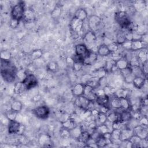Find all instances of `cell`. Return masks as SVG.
Returning <instances> with one entry per match:
<instances>
[{"instance_id": "obj_1", "label": "cell", "mask_w": 148, "mask_h": 148, "mask_svg": "<svg viewBox=\"0 0 148 148\" xmlns=\"http://www.w3.org/2000/svg\"><path fill=\"white\" fill-rule=\"evenodd\" d=\"M15 66L9 61L1 60V73L3 80L7 83L13 82L17 76Z\"/></svg>"}, {"instance_id": "obj_2", "label": "cell", "mask_w": 148, "mask_h": 148, "mask_svg": "<svg viewBox=\"0 0 148 148\" xmlns=\"http://www.w3.org/2000/svg\"><path fill=\"white\" fill-rule=\"evenodd\" d=\"M25 10L24 2H18L12 8L10 12L11 18L20 21L24 18Z\"/></svg>"}, {"instance_id": "obj_3", "label": "cell", "mask_w": 148, "mask_h": 148, "mask_svg": "<svg viewBox=\"0 0 148 148\" xmlns=\"http://www.w3.org/2000/svg\"><path fill=\"white\" fill-rule=\"evenodd\" d=\"M114 18L116 21L123 29H125L131 21L128 18V13L125 11H119L116 12L115 13Z\"/></svg>"}, {"instance_id": "obj_4", "label": "cell", "mask_w": 148, "mask_h": 148, "mask_svg": "<svg viewBox=\"0 0 148 148\" xmlns=\"http://www.w3.org/2000/svg\"><path fill=\"white\" fill-rule=\"evenodd\" d=\"M26 90H29L37 86L38 80L37 77L32 73L27 74L23 80H21Z\"/></svg>"}, {"instance_id": "obj_5", "label": "cell", "mask_w": 148, "mask_h": 148, "mask_svg": "<svg viewBox=\"0 0 148 148\" xmlns=\"http://www.w3.org/2000/svg\"><path fill=\"white\" fill-rule=\"evenodd\" d=\"M50 109L46 105H40L33 110L34 115L40 119H46L49 117L50 114Z\"/></svg>"}, {"instance_id": "obj_6", "label": "cell", "mask_w": 148, "mask_h": 148, "mask_svg": "<svg viewBox=\"0 0 148 148\" xmlns=\"http://www.w3.org/2000/svg\"><path fill=\"white\" fill-rule=\"evenodd\" d=\"M88 27L90 30L95 32L98 30L102 23L101 18L96 15H91L88 18H87Z\"/></svg>"}, {"instance_id": "obj_7", "label": "cell", "mask_w": 148, "mask_h": 148, "mask_svg": "<svg viewBox=\"0 0 148 148\" xmlns=\"http://www.w3.org/2000/svg\"><path fill=\"white\" fill-rule=\"evenodd\" d=\"M84 22L78 20L73 17L70 23V27L73 32L75 34H79L82 32L84 27Z\"/></svg>"}, {"instance_id": "obj_8", "label": "cell", "mask_w": 148, "mask_h": 148, "mask_svg": "<svg viewBox=\"0 0 148 148\" xmlns=\"http://www.w3.org/2000/svg\"><path fill=\"white\" fill-rule=\"evenodd\" d=\"M75 54L82 57L84 60L89 54L90 50L88 49L84 43H80L76 45L75 47Z\"/></svg>"}, {"instance_id": "obj_9", "label": "cell", "mask_w": 148, "mask_h": 148, "mask_svg": "<svg viewBox=\"0 0 148 148\" xmlns=\"http://www.w3.org/2000/svg\"><path fill=\"white\" fill-rule=\"evenodd\" d=\"M73 60V64L72 66V69L75 72H79L82 69L84 64V60L76 54H75L74 57H72Z\"/></svg>"}, {"instance_id": "obj_10", "label": "cell", "mask_w": 148, "mask_h": 148, "mask_svg": "<svg viewBox=\"0 0 148 148\" xmlns=\"http://www.w3.org/2000/svg\"><path fill=\"white\" fill-rule=\"evenodd\" d=\"M134 134L136 135L142 139L147 138V128L140 124L136 125L132 129Z\"/></svg>"}, {"instance_id": "obj_11", "label": "cell", "mask_w": 148, "mask_h": 148, "mask_svg": "<svg viewBox=\"0 0 148 148\" xmlns=\"http://www.w3.org/2000/svg\"><path fill=\"white\" fill-rule=\"evenodd\" d=\"M90 102V101L88 99H87L86 97L82 95L80 97H76L74 105L75 106L80 107L83 110H87Z\"/></svg>"}, {"instance_id": "obj_12", "label": "cell", "mask_w": 148, "mask_h": 148, "mask_svg": "<svg viewBox=\"0 0 148 148\" xmlns=\"http://www.w3.org/2000/svg\"><path fill=\"white\" fill-rule=\"evenodd\" d=\"M21 124L16 121V120H12L9 121L8 125V131L9 134H18L20 128L21 127Z\"/></svg>"}, {"instance_id": "obj_13", "label": "cell", "mask_w": 148, "mask_h": 148, "mask_svg": "<svg viewBox=\"0 0 148 148\" xmlns=\"http://www.w3.org/2000/svg\"><path fill=\"white\" fill-rule=\"evenodd\" d=\"M146 82V78L142 76H135L132 80V84L137 89H141L144 87Z\"/></svg>"}, {"instance_id": "obj_14", "label": "cell", "mask_w": 148, "mask_h": 148, "mask_svg": "<svg viewBox=\"0 0 148 148\" xmlns=\"http://www.w3.org/2000/svg\"><path fill=\"white\" fill-rule=\"evenodd\" d=\"M84 84L83 83H79L75 84L72 88V94L73 96L75 97L82 96L84 93Z\"/></svg>"}, {"instance_id": "obj_15", "label": "cell", "mask_w": 148, "mask_h": 148, "mask_svg": "<svg viewBox=\"0 0 148 148\" xmlns=\"http://www.w3.org/2000/svg\"><path fill=\"white\" fill-rule=\"evenodd\" d=\"M84 41L88 44H92L97 40V36L94 32L89 30L87 31L83 36Z\"/></svg>"}, {"instance_id": "obj_16", "label": "cell", "mask_w": 148, "mask_h": 148, "mask_svg": "<svg viewBox=\"0 0 148 148\" xmlns=\"http://www.w3.org/2000/svg\"><path fill=\"white\" fill-rule=\"evenodd\" d=\"M146 46L140 39L133 40L131 41V51H138L144 48H146Z\"/></svg>"}, {"instance_id": "obj_17", "label": "cell", "mask_w": 148, "mask_h": 148, "mask_svg": "<svg viewBox=\"0 0 148 148\" xmlns=\"http://www.w3.org/2000/svg\"><path fill=\"white\" fill-rule=\"evenodd\" d=\"M109 101H110V97L105 94L97 96V99L95 100L96 103L99 106H106L108 107H109Z\"/></svg>"}, {"instance_id": "obj_18", "label": "cell", "mask_w": 148, "mask_h": 148, "mask_svg": "<svg viewBox=\"0 0 148 148\" xmlns=\"http://www.w3.org/2000/svg\"><path fill=\"white\" fill-rule=\"evenodd\" d=\"M73 17H75V18H77L78 20L84 22L87 19L88 14L85 9L80 8L75 12Z\"/></svg>"}, {"instance_id": "obj_19", "label": "cell", "mask_w": 148, "mask_h": 148, "mask_svg": "<svg viewBox=\"0 0 148 148\" xmlns=\"http://www.w3.org/2000/svg\"><path fill=\"white\" fill-rule=\"evenodd\" d=\"M129 66V61L126 58H120L115 60V66L117 69L121 71Z\"/></svg>"}, {"instance_id": "obj_20", "label": "cell", "mask_w": 148, "mask_h": 148, "mask_svg": "<svg viewBox=\"0 0 148 148\" xmlns=\"http://www.w3.org/2000/svg\"><path fill=\"white\" fill-rule=\"evenodd\" d=\"M97 51V54L101 57H106L110 55V54H112L108 49V45L104 43L101 44L98 47Z\"/></svg>"}, {"instance_id": "obj_21", "label": "cell", "mask_w": 148, "mask_h": 148, "mask_svg": "<svg viewBox=\"0 0 148 148\" xmlns=\"http://www.w3.org/2000/svg\"><path fill=\"white\" fill-rule=\"evenodd\" d=\"M120 114V121L124 123L129 121L132 118V113L130 110H122L119 112Z\"/></svg>"}, {"instance_id": "obj_22", "label": "cell", "mask_w": 148, "mask_h": 148, "mask_svg": "<svg viewBox=\"0 0 148 148\" xmlns=\"http://www.w3.org/2000/svg\"><path fill=\"white\" fill-rule=\"evenodd\" d=\"M107 121L112 123L116 121H120L119 112L110 110L107 113Z\"/></svg>"}, {"instance_id": "obj_23", "label": "cell", "mask_w": 148, "mask_h": 148, "mask_svg": "<svg viewBox=\"0 0 148 148\" xmlns=\"http://www.w3.org/2000/svg\"><path fill=\"white\" fill-rule=\"evenodd\" d=\"M98 54L97 53L90 50L88 56L84 59L85 65H91L95 62L98 58Z\"/></svg>"}, {"instance_id": "obj_24", "label": "cell", "mask_w": 148, "mask_h": 148, "mask_svg": "<svg viewBox=\"0 0 148 148\" xmlns=\"http://www.w3.org/2000/svg\"><path fill=\"white\" fill-rule=\"evenodd\" d=\"M110 143V139H107L102 135H101L95 140V144L97 147H104Z\"/></svg>"}, {"instance_id": "obj_25", "label": "cell", "mask_w": 148, "mask_h": 148, "mask_svg": "<svg viewBox=\"0 0 148 148\" xmlns=\"http://www.w3.org/2000/svg\"><path fill=\"white\" fill-rule=\"evenodd\" d=\"M134 134L132 130H130L128 128L124 129L121 130V134L120 136V140L121 141L128 140L130 138V137Z\"/></svg>"}, {"instance_id": "obj_26", "label": "cell", "mask_w": 148, "mask_h": 148, "mask_svg": "<svg viewBox=\"0 0 148 148\" xmlns=\"http://www.w3.org/2000/svg\"><path fill=\"white\" fill-rule=\"evenodd\" d=\"M91 138V134L87 130H83L79 138L77 139L78 141L82 143L86 144Z\"/></svg>"}, {"instance_id": "obj_27", "label": "cell", "mask_w": 148, "mask_h": 148, "mask_svg": "<svg viewBox=\"0 0 148 148\" xmlns=\"http://www.w3.org/2000/svg\"><path fill=\"white\" fill-rule=\"evenodd\" d=\"M130 90L127 88H121L115 91L114 95L120 98H128L130 95Z\"/></svg>"}, {"instance_id": "obj_28", "label": "cell", "mask_w": 148, "mask_h": 148, "mask_svg": "<svg viewBox=\"0 0 148 148\" xmlns=\"http://www.w3.org/2000/svg\"><path fill=\"white\" fill-rule=\"evenodd\" d=\"M111 99L110 98L109 101V107L112 108L115 110L120 109V98L114 96V95L112 96Z\"/></svg>"}, {"instance_id": "obj_29", "label": "cell", "mask_w": 148, "mask_h": 148, "mask_svg": "<svg viewBox=\"0 0 148 148\" xmlns=\"http://www.w3.org/2000/svg\"><path fill=\"white\" fill-rule=\"evenodd\" d=\"M120 109L122 110H130L131 106V103L128 98H120Z\"/></svg>"}, {"instance_id": "obj_30", "label": "cell", "mask_w": 148, "mask_h": 148, "mask_svg": "<svg viewBox=\"0 0 148 148\" xmlns=\"http://www.w3.org/2000/svg\"><path fill=\"white\" fill-rule=\"evenodd\" d=\"M61 124H62V127L68 129L69 130L75 127H76L77 125L76 121L71 116L68 120H66L65 121L62 123Z\"/></svg>"}, {"instance_id": "obj_31", "label": "cell", "mask_w": 148, "mask_h": 148, "mask_svg": "<svg viewBox=\"0 0 148 148\" xmlns=\"http://www.w3.org/2000/svg\"><path fill=\"white\" fill-rule=\"evenodd\" d=\"M99 77L96 76H91L85 84L89 85L92 88H94V89H97L99 88Z\"/></svg>"}, {"instance_id": "obj_32", "label": "cell", "mask_w": 148, "mask_h": 148, "mask_svg": "<svg viewBox=\"0 0 148 148\" xmlns=\"http://www.w3.org/2000/svg\"><path fill=\"white\" fill-rule=\"evenodd\" d=\"M82 131H83V130H82L81 126L77 125L76 127H75L73 128H72L70 130L71 137H72L74 139H77L79 138V136H80Z\"/></svg>"}, {"instance_id": "obj_33", "label": "cell", "mask_w": 148, "mask_h": 148, "mask_svg": "<svg viewBox=\"0 0 148 148\" xmlns=\"http://www.w3.org/2000/svg\"><path fill=\"white\" fill-rule=\"evenodd\" d=\"M137 59L142 63L147 60V51L146 48H144L139 51H138V54L137 56Z\"/></svg>"}, {"instance_id": "obj_34", "label": "cell", "mask_w": 148, "mask_h": 148, "mask_svg": "<svg viewBox=\"0 0 148 148\" xmlns=\"http://www.w3.org/2000/svg\"><path fill=\"white\" fill-rule=\"evenodd\" d=\"M95 130L101 135H102L103 134H104L106 132H110L112 131L106 123L97 126L95 128Z\"/></svg>"}, {"instance_id": "obj_35", "label": "cell", "mask_w": 148, "mask_h": 148, "mask_svg": "<svg viewBox=\"0 0 148 148\" xmlns=\"http://www.w3.org/2000/svg\"><path fill=\"white\" fill-rule=\"evenodd\" d=\"M95 121L96 123L97 126L101 124H105L107 121V114L99 112L98 116L95 119Z\"/></svg>"}, {"instance_id": "obj_36", "label": "cell", "mask_w": 148, "mask_h": 148, "mask_svg": "<svg viewBox=\"0 0 148 148\" xmlns=\"http://www.w3.org/2000/svg\"><path fill=\"white\" fill-rule=\"evenodd\" d=\"M129 140L132 143V147H140V144L142 139L139 138L138 136H137L136 135L133 134L129 139Z\"/></svg>"}, {"instance_id": "obj_37", "label": "cell", "mask_w": 148, "mask_h": 148, "mask_svg": "<svg viewBox=\"0 0 148 148\" xmlns=\"http://www.w3.org/2000/svg\"><path fill=\"white\" fill-rule=\"evenodd\" d=\"M126 41L125 34L124 31H119L117 32L116 35V42L119 45H121Z\"/></svg>"}, {"instance_id": "obj_38", "label": "cell", "mask_w": 148, "mask_h": 148, "mask_svg": "<svg viewBox=\"0 0 148 148\" xmlns=\"http://www.w3.org/2000/svg\"><path fill=\"white\" fill-rule=\"evenodd\" d=\"M23 109V103L19 101H14L10 105V109L17 113L21 112Z\"/></svg>"}, {"instance_id": "obj_39", "label": "cell", "mask_w": 148, "mask_h": 148, "mask_svg": "<svg viewBox=\"0 0 148 148\" xmlns=\"http://www.w3.org/2000/svg\"><path fill=\"white\" fill-rule=\"evenodd\" d=\"M114 68H116L115 60H110L106 61L103 69L105 70L106 72H112Z\"/></svg>"}, {"instance_id": "obj_40", "label": "cell", "mask_w": 148, "mask_h": 148, "mask_svg": "<svg viewBox=\"0 0 148 148\" xmlns=\"http://www.w3.org/2000/svg\"><path fill=\"white\" fill-rule=\"evenodd\" d=\"M25 89L23 83L22 82H16L14 86V92L16 94H19L22 93Z\"/></svg>"}, {"instance_id": "obj_41", "label": "cell", "mask_w": 148, "mask_h": 148, "mask_svg": "<svg viewBox=\"0 0 148 148\" xmlns=\"http://www.w3.org/2000/svg\"><path fill=\"white\" fill-rule=\"evenodd\" d=\"M42 55H43V51L42 50L36 49L31 52L30 56L32 60H38L40 57H42Z\"/></svg>"}, {"instance_id": "obj_42", "label": "cell", "mask_w": 148, "mask_h": 148, "mask_svg": "<svg viewBox=\"0 0 148 148\" xmlns=\"http://www.w3.org/2000/svg\"><path fill=\"white\" fill-rule=\"evenodd\" d=\"M34 17H35L34 13H33V12L31 10H30V9L25 10L24 19L26 21L31 22L34 19Z\"/></svg>"}, {"instance_id": "obj_43", "label": "cell", "mask_w": 148, "mask_h": 148, "mask_svg": "<svg viewBox=\"0 0 148 148\" xmlns=\"http://www.w3.org/2000/svg\"><path fill=\"white\" fill-rule=\"evenodd\" d=\"M18 113L13 111L12 110H8L6 113V117L8 119L9 121H12V120H16V119L17 117V116Z\"/></svg>"}, {"instance_id": "obj_44", "label": "cell", "mask_w": 148, "mask_h": 148, "mask_svg": "<svg viewBox=\"0 0 148 148\" xmlns=\"http://www.w3.org/2000/svg\"><path fill=\"white\" fill-rule=\"evenodd\" d=\"M121 130L117 129H113L110 131V140H118L120 139Z\"/></svg>"}, {"instance_id": "obj_45", "label": "cell", "mask_w": 148, "mask_h": 148, "mask_svg": "<svg viewBox=\"0 0 148 148\" xmlns=\"http://www.w3.org/2000/svg\"><path fill=\"white\" fill-rule=\"evenodd\" d=\"M103 88V90L104 91V93L105 95H108L109 97H110V96H113L115 92V90L114 89V88H113L112 87H110L108 85L105 86Z\"/></svg>"}, {"instance_id": "obj_46", "label": "cell", "mask_w": 148, "mask_h": 148, "mask_svg": "<svg viewBox=\"0 0 148 148\" xmlns=\"http://www.w3.org/2000/svg\"><path fill=\"white\" fill-rule=\"evenodd\" d=\"M120 71V73L124 79L132 74V70L131 67L130 65L128 67H127L126 68L122 69Z\"/></svg>"}, {"instance_id": "obj_47", "label": "cell", "mask_w": 148, "mask_h": 148, "mask_svg": "<svg viewBox=\"0 0 148 148\" xmlns=\"http://www.w3.org/2000/svg\"><path fill=\"white\" fill-rule=\"evenodd\" d=\"M50 138L46 134H42L40 135L39 139V144L43 145L44 146H46L47 144H49Z\"/></svg>"}, {"instance_id": "obj_48", "label": "cell", "mask_w": 148, "mask_h": 148, "mask_svg": "<svg viewBox=\"0 0 148 148\" xmlns=\"http://www.w3.org/2000/svg\"><path fill=\"white\" fill-rule=\"evenodd\" d=\"M11 58L10 52L8 50H2L1 52V60L9 61Z\"/></svg>"}, {"instance_id": "obj_49", "label": "cell", "mask_w": 148, "mask_h": 148, "mask_svg": "<svg viewBox=\"0 0 148 148\" xmlns=\"http://www.w3.org/2000/svg\"><path fill=\"white\" fill-rule=\"evenodd\" d=\"M109 50L111 52V53H116L119 50V45L116 42H111L109 44L107 45Z\"/></svg>"}, {"instance_id": "obj_50", "label": "cell", "mask_w": 148, "mask_h": 148, "mask_svg": "<svg viewBox=\"0 0 148 148\" xmlns=\"http://www.w3.org/2000/svg\"><path fill=\"white\" fill-rule=\"evenodd\" d=\"M60 136L62 138H68L69 137H71V134H70V130L68 129H66L65 128L62 127V128L61 129L60 131Z\"/></svg>"}, {"instance_id": "obj_51", "label": "cell", "mask_w": 148, "mask_h": 148, "mask_svg": "<svg viewBox=\"0 0 148 148\" xmlns=\"http://www.w3.org/2000/svg\"><path fill=\"white\" fill-rule=\"evenodd\" d=\"M47 68L51 72H56L58 69V64L54 61H50L47 64Z\"/></svg>"}, {"instance_id": "obj_52", "label": "cell", "mask_w": 148, "mask_h": 148, "mask_svg": "<svg viewBox=\"0 0 148 148\" xmlns=\"http://www.w3.org/2000/svg\"><path fill=\"white\" fill-rule=\"evenodd\" d=\"M61 14V8L59 6H56L51 13V16L53 18H58Z\"/></svg>"}, {"instance_id": "obj_53", "label": "cell", "mask_w": 148, "mask_h": 148, "mask_svg": "<svg viewBox=\"0 0 148 148\" xmlns=\"http://www.w3.org/2000/svg\"><path fill=\"white\" fill-rule=\"evenodd\" d=\"M141 71L142 73V75L145 76L147 75L148 72V64H147V60L142 63V68H141Z\"/></svg>"}, {"instance_id": "obj_54", "label": "cell", "mask_w": 148, "mask_h": 148, "mask_svg": "<svg viewBox=\"0 0 148 148\" xmlns=\"http://www.w3.org/2000/svg\"><path fill=\"white\" fill-rule=\"evenodd\" d=\"M106 86H107V78L104 76L99 79V88H102Z\"/></svg>"}, {"instance_id": "obj_55", "label": "cell", "mask_w": 148, "mask_h": 148, "mask_svg": "<svg viewBox=\"0 0 148 148\" xmlns=\"http://www.w3.org/2000/svg\"><path fill=\"white\" fill-rule=\"evenodd\" d=\"M139 123L140 125L145 127L147 126V116H142L139 119Z\"/></svg>"}, {"instance_id": "obj_56", "label": "cell", "mask_w": 148, "mask_h": 148, "mask_svg": "<svg viewBox=\"0 0 148 148\" xmlns=\"http://www.w3.org/2000/svg\"><path fill=\"white\" fill-rule=\"evenodd\" d=\"M19 23L20 21L17 20H15V19H13V18H12L10 19V23H9V25H10V27L12 28H16L18 27V24H19Z\"/></svg>"}, {"instance_id": "obj_57", "label": "cell", "mask_w": 148, "mask_h": 148, "mask_svg": "<svg viewBox=\"0 0 148 148\" xmlns=\"http://www.w3.org/2000/svg\"><path fill=\"white\" fill-rule=\"evenodd\" d=\"M140 40L146 45H147V41H148V35L146 33H143V34H141V36L140 38Z\"/></svg>"}, {"instance_id": "obj_58", "label": "cell", "mask_w": 148, "mask_h": 148, "mask_svg": "<svg viewBox=\"0 0 148 148\" xmlns=\"http://www.w3.org/2000/svg\"><path fill=\"white\" fill-rule=\"evenodd\" d=\"M122 47L127 50H131V41L126 40L124 43L121 45Z\"/></svg>"}, {"instance_id": "obj_59", "label": "cell", "mask_w": 148, "mask_h": 148, "mask_svg": "<svg viewBox=\"0 0 148 148\" xmlns=\"http://www.w3.org/2000/svg\"><path fill=\"white\" fill-rule=\"evenodd\" d=\"M70 117H71V116H70L69 114H68L66 113H64L62 114L60 116V120H61V123H62L65 121L66 120H68Z\"/></svg>"}, {"instance_id": "obj_60", "label": "cell", "mask_w": 148, "mask_h": 148, "mask_svg": "<svg viewBox=\"0 0 148 148\" xmlns=\"http://www.w3.org/2000/svg\"><path fill=\"white\" fill-rule=\"evenodd\" d=\"M91 112V116L95 120V119L97 117V116H98L99 112L98 111V110L97 109H93L91 110H90Z\"/></svg>"}, {"instance_id": "obj_61", "label": "cell", "mask_w": 148, "mask_h": 148, "mask_svg": "<svg viewBox=\"0 0 148 148\" xmlns=\"http://www.w3.org/2000/svg\"><path fill=\"white\" fill-rule=\"evenodd\" d=\"M66 63L68 65H69L72 67V65H73V60L72 59V57H68L66 58Z\"/></svg>"}]
</instances>
